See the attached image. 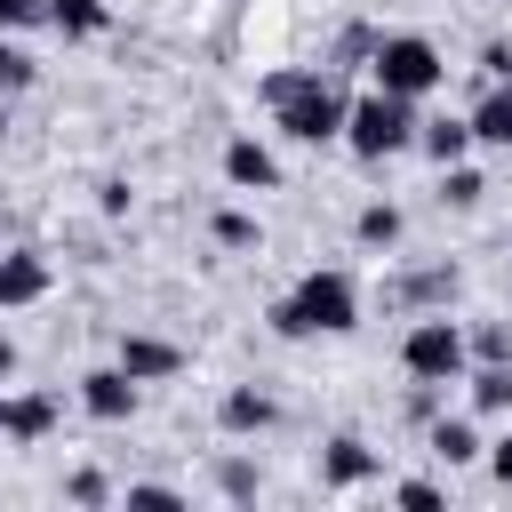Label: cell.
<instances>
[{"label":"cell","mask_w":512,"mask_h":512,"mask_svg":"<svg viewBox=\"0 0 512 512\" xmlns=\"http://www.w3.org/2000/svg\"><path fill=\"white\" fill-rule=\"evenodd\" d=\"M264 104L280 112V128H288L296 144L344 136V112H352V96H336L328 72H272V80H264Z\"/></svg>","instance_id":"cell-1"},{"label":"cell","mask_w":512,"mask_h":512,"mask_svg":"<svg viewBox=\"0 0 512 512\" xmlns=\"http://www.w3.org/2000/svg\"><path fill=\"white\" fill-rule=\"evenodd\" d=\"M344 328H360V296L344 272H304L296 296L272 304V336H344Z\"/></svg>","instance_id":"cell-2"},{"label":"cell","mask_w":512,"mask_h":512,"mask_svg":"<svg viewBox=\"0 0 512 512\" xmlns=\"http://www.w3.org/2000/svg\"><path fill=\"white\" fill-rule=\"evenodd\" d=\"M416 96H392V88H368V96H352V112H344V144L360 152V160H392V152H408L416 144Z\"/></svg>","instance_id":"cell-3"},{"label":"cell","mask_w":512,"mask_h":512,"mask_svg":"<svg viewBox=\"0 0 512 512\" xmlns=\"http://www.w3.org/2000/svg\"><path fill=\"white\" fill-rule=\"evenodd\" d=\"M400 368H408L416 384H456V376L472 368V336H464L448 312H432V320H416V328L400 336Z\"/></svg>","instance_id":"cell-4"},{"label":"cell","mask_w":512,"mask_h":512,"mask_svg":"<svg viewBox=\"0 0 512 512\" xmlns=\"http://www.w3.org/2000/svg\"><path fill=\"white\" fill-rule=\"evenodd\" d=\"M368 72H376V88H392V96H432V88L448 80V64H440V48H432L424 32L376 40V48H368Z\"/></svg>","instance_id":"cell-5"},{"label":"cell","mask_w":512,"mask_h":512,"mask_svg":"<svg viewBox=\"0 0 512 512\" xmlns=\"http://www.w3.org/2000/svg\"><path fill=\"white\" fill-rule=\"evenodd\" d=\"M80 408L104 416V424H120V416L136 408V376H128V368H96V376H80Z\"/></svg>","instance_id":"cell-6"},{"label":"cell","mask_w":512,"mask_h":512,"mask_svg":"<svg viewBox=\"0 0 512 512\" xmlns=\"http://www.w3.org/2000/svg\"><path fill=\"white\" fill-rule=\"evenodd\" d=\"M224 176H232L240 192H272V184H280V160H272L256 136H232V144H224Z\"/></svg>","instance_id":"cell-7"},{"label":"cell","mask_w":512,"mask_h":512,"mask_svg":"<svg viewBox=\"0 0 512 512\" xmlns=\"http://www.w3.org/2000/svg\"><path fill=\"white\" fill-rule=\"evenodd\" d=\"M120 368H128L136 384H152V376H176V368H184V352H176V344H160V336H120Z\"/></svg>","instance_id":"cell-8"},{"label":"cell","mask_w":512,"mask_h":512,"mask_svg":"<svg viewBox=\"0 0 512 512\" xmlns=\"http://www.w3.org/2000/svg\"><path fill=\"white\" fill-rule=\"evenodd\" d=\"M416 152H424L432 168H456V160L472 152V120H424V128H416Z\"/></svg>","instance_id":"cell-9"},{"label":"cell","mask_w":512,"mask_h":512,"mask_svg":"<svg viewBox=\"0 0 512 512\" xmlns=\"http://www.w3.org/2000/svg\"><path fill=\"white\" fill-rule=\"evenodd\" d=\"M320 472H328V488H360V480L376 472V456H368V440L336 432V440H328V456H320Z\"/></svg>","instance_id":"cell-10"},{"label":"cell","mask_w":512,"mask_h":512,"mask_svg":"<svg viewBox=\"0 0 512 512\" xmlns=\"http://www.w3.org/2000/svg\"><path fill=\"white\" fill-rule=\"evenodd\" d=\"M472 144H512V80H496L472 104Z\"/></svg>","instance_id":"cell-11"},{"label":"cell","mask_w":512,"mask_h":512,"mask_svg":"<svg viewBox=\"0 0 512 512\" xmlns=\"http://www.w3.org/2000/svg\"><path fill=\"white\" fill-rule=\"evenodd\" d=\"M272 416H280V408H272L264 392H248V384H240V392H224V408H216V424H224V432H240V440H248V432H264Z\"/></svg>","instance_id":"cell-12"},{"label":"cell","mask_w":512,"mask_h":512,"mask_svg":"<svg viewBox=\"0 0 512 512\" xmlns=\"http://www.w3.org/2000/svg\"><path fill=\"white\" fill-rule=\"evenodd\" d=\"M432 456H448V464H480L488 440H480L464 416H432Z\"/></svg>","instance_id":"cell-13"},{"label":"cell","mask_w":512,"mask_h":512,"mask_svg":"<svg viewBox=\"0 0 512 512\" xmlns=\"http://www.w3.org/2000/svg\"><path fill=\"white\" fill-rule=\"evenodd\" d=\"M472 408L480 416H512V360H480L472 368Z\"/></svg>","instance_id":"cell-14"},{"label":"cell","mask_w":512,"mask_h":512,"mask_svg":"<svg viewBox=\"0 0 512 512\" xmlns=\"http://www.w3.org/2000/svg\"><path fill=\"white\" fill-rule=\"evenodd\" d=\"M48 296V264L40 256H0V304H32Z\"/></svg>","instance_id":"cell-15"},{"label":"cell","mask_w":512,"mask_h":512,"mask_svg":"<svg viewBox=\"0 0 512 512\" xmlns=\"http://www.w3.org/2000/svg\"><path fill=\"white\" fill-rule=\"evenodd\" d=\"M48 424H56V400H40V392L8 400V440H48Z\"/></svg>","instance_id":"cell-16"},{"label":"cell","mask_w":512,"mask_h":512,"mask_svg":"<svg viewBox=\"0 0 512 512\" xmlns=\"http://www.w3.org/2000/svg\"><path fill=\"white\" fill-rule=\"evenodd\" d=\"M352 232H360V248H392V240H400V208H392V200H368Z\"/></svg>","instance_id":"cell-17"},{"label":"cell","mask_w":512,"mask_h":512,"mask_svg":"<svg viewBox=\"0 0 512 512\" xmlns=\"http://www.w3.org/2000/svg\"><path fill=\"white\" fill-rule=\"evenodd\" d=\"M56 32H104V0H48Z\"/></svg>","instance_id":"cell-18"},{"label":"cell","mask_w":512,"mask_h":512,"mask_svg":"<svg viewBox=\"0 0 512 512\" xmlns=\"http://www.w3.org/2000/svg\"><path fill=\"white\" fill-rule=\"evenodd\" d=\"M472 360H512V320H488V328H472Z\"/></svg>","instance_id":"cell-19"},{"label":"cell","mask_w":512,"mask_h":512,"mask_svg":"<svg viewBox=\"0 0 512 512\" xmlns=\"http://www.w3.org/2000/svg\"><path fill=\"white\" fill-rule=\"evenodd\" d=\"M440 176H448V184H440V200H456V208H472V200L488 192V184H480V176H472L464 160H456V168H440Z\"/></svg>","instance_id":"cell-20"},{"label":"cell","mask_w":512,"mask_h":512,"mask_svg":"<svg viewBox=\"0 0 512 512\" xmlns=\"http://www.w3.org/2000/svg\"><path fill=\"white\" fill-rule=\"evenodd\" d=\"M216 240H224V248H256V216H248V208H224V216H216Z\"/></svg>","instance_id":"cell-21"},{"label":"cell","mask_w":512,"mask_h":512,"mask_svg":"<svg viewBox=\"0 0 512 512\" xmlns=\"http://www.w3.org/2000/svg\"><path fill=\"white\" fill-rule=\"evenodd\" d=\"M64 496H72V504H104V496H112V480H104L96 464H80V472L64 480Z\"/></svg>","instance_id":"cell-22"},{"label":"cell","mask_w":512,"mask_h":512,"mask_svg":"<svg viewBox=\"0 0 512 512\" xmlns=\"http://www.w3.org/2000/svg\"><path fill=\"white\" fill-rule=\"evenodd\" d=\"M16 88H32V56L0 40V96H16Z\"/></svg>","instance_id":"cell-23"},{"label":"cell","mask_w":512,"mask_h":512,"mask_svg":"<svg viewBox=\"0 0 512 512\" xmlns=\"http://www.w3.org/2000/svg\"><path fill=\"white\" fill-rule=\"evenodd\" d=\"M40 16H48V0H0V32H24Z\"/></svg>","instance_id":"cell-24"},{"label":"cell","mask_w":512,"mask_h":512,"mask_svg":"<svg viewBox=\"0 0 512 512\" xmlns=\"http://www.w3.org/2000/svg\"><path fill=\"white\" fill-rule=\"evenodd\" d=\"M128 504H136V512H176V488H152V480H144V488H128Z\"/></svg>","instance_id":"cell-25"},{"label":"cell","mask_w":512,"mask_h":512,"mask_svg":"<svg viewBox=\"0 0 512 512\" xmlns=\"http://www.w3.org/2000/svg\"><path fill=\"white\" fill-rule=\"evenodd\" d=\"M224 496H240V504H248V496H256V472H248V464H240V456H232V464H224Z\"/></svg>","instance_id":"cell-26"},{"label":"cell","mask_w":512,"mask_h":512,"mask_svg":"<svg viewBox=\"0 0 512 512\" xmlns=\"http://www.w3.org/2000/svg\"><path fill=\"white\" fill-rule=\"evenodd\" d=\"M400 504H408V512H432L440 488H432V480H400Z\"/></svg>","instance_id":"cell-27"},{"label":"cell","mask_w":512,"mask_h":512,"mask_svg":"<svg viewBox=\"0 0 512 512\" xmlns=\"http://www.w3.org/2000/svg\"><path fill=\"white\" fill-rule=\"evenodd\" d=\"M488 472L512 488V432H504V440H488Z\"/></svg>","instance_id":"cell-28"},{"label":"cell","mask_w":512,"mask_h":512,"mask_svg":"<svg viewBox=\"0 0 512 512\" xmlns=\"http://www.w3.org/2000/svg\"><path fill=\"white\" fill-rule=\"evenodd\" d=\"M480 64H488L496 80H512V48H504V40H488V56H480Z\"/></svg>","instance_id":"cell-29"},{"label":"cell","mask_w":512,"mask_h":512,"mask_svg":"<svg viewBox=\"0 0 512 512\" xmlns=\"http://www.w3.org/2000/svg\"><path fill=\"white\" fill-rule=\"evenodd\" d=\"M8 368H16V344H8V336H0V376H8Z\"/></svg>","instance_id":"cell-30"},{"label":"cell","mask_w":512,"mask_h":512,"mask_svg":"<svg viewBox=\"0 0 512 512\" xmlns=\"http://www.w3.org/2000/svg\"><path fill=\"white\" fill-rule=\"evenodd\" d=\"M8 400H16V392H8V384H0V432H8Z\"/></svg>","instance_id":"cell-31"},{"label":"cell","mask_w":512,"mask_h":512,"mask_svg":"<svg viewBox=\"0 0 512 512\" xmlns=\"http://www.w3.org/2000/svg\"><path fill=\"white\" fill-rule=\"evenodd\" d=\"M0 128H8V120H0Z\"/></svg>","instance_id":"cell-32"}]
</instances>
